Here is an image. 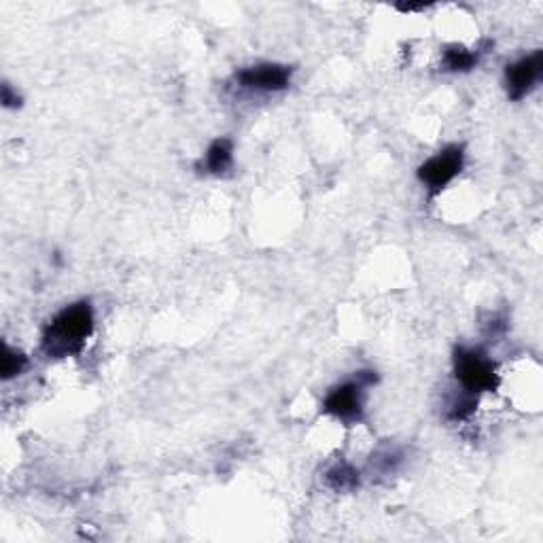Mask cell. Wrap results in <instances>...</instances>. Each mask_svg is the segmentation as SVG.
I'll return each instance as SVG.
<instances>
[{"instance_id": "9c48e42d", "label": "cell", "mask_w": 543, "mask_h": 543, "mask_svg": "<svg viewBox=\"0 0 543 543\" xmlns=\"http://www.w3.org/2000/svg\"><path fill=\"white\" fill-rule=\"evenodd\" d=\"M325 482L329 488H334L336 493H344V490H353L359 486V474L353 465L338 463L327 471Z\"/></svg>"}, {"instance_id": "5b68a950", "label": "cell", "mask_w": 543, "mask_h": 543, "mask_svg": "<svg viewBox=\"0 0 543 543\" xmlns=\"http://www.w3.org/2000/svg\"><path fill=\"white\" fill-rule=\"evenodd\" d=\"M236 81L244 90L283 92L291 83V68L285 64H259L240 70Z\"/></svg>"}, {"instance_id": "6da1fadb", "label": "cell", "mask_w": 543, "mask_h": 543, "mask_svg": "<svg viewBox=\"0 0 543 543\" xmlns=\"http://www.w3.org/2000/svg\"><path fill=\"white\" fill-rule=\"evenodd\" d=\"M94 331V310L90 302H77L56 314L43 334V350L47 357L62 359L81 353Z\"/></svg>"}, {"instance_id": "30bf717a", "label": "cell", "mask_w": 543, "mask_h": 543, "mask_svg": "<svg viewBox=\"0 0 543 543\" xmlns=\"http://www.w3.org/2000/svg\"><path fill=\"white\" fill-rule=\"evenodd\" d=\"M28 365V357L20 350L11 348L9 344L3 346V359H0V374H3V380H11L15 376H20Z\"/></svg>"}, {"instance_id": "ba28073f", "label": "cell", "mask_w": 543, "mask_h": 543, "mask_svg": "<svg viewBox=\"0 0 543 543\" xmlns=\"http://www.w3.org/2000/svg\"><path fill=\"white\" fill-rule=\"evenodd\" d=\"M478 64V51H469L461 45H450L444 49L442 66L448 73H467Z\"/></svg>"}, {"instance_id": "52a82bcc", "label": "cell", "mask_w": 543, "mask_h": 543, "mask_svg": "<svg viewBox=\"0 0 543 543\" xmlns=\"http://www.w3.org/2000/svg\"><path fill=\"white\" fill-rule=\"evenodd\" d=\"M232 162H234V143L230 138H219L208 147L202 166L208 174H223L225 170L232 168Z\"/></svg>"}, {"instance_id": "8992f818", "label": "cell", "mask_w": 543, "mask_h": 543, "mask_svg": "<svg viewBox=\"0 0 543 543\" xmlns=\"http://www.w3.org/2000/svg\"><path fill=\"white\" fill-rule=\"evenodd\" d=\"M543 73V54L541 51H535L533 56H527L518 60L516 64L507 66L505 70V85H507V94H510L512 100H522L527 96L535 83L539 81Z\"/></svg>"}, {"instance_id": "3957f363", "label": "cell", "mask_w": 543, "mask_h": 543, "mask_svg": "<svg viewBox=\"0 0 543 543\" xmlns=\"http://www.w3.org/2000/svg\"><path fill=\"white\" fill-rule=\"evenodd\" d=\"M378 380L374 372H359L355 380L344 382L331 391L323 401V412L336 416L344 423H357L363 416V389Z\"/></svg>"}, {"instance_id": "8fae6325", "label": "cell", "mask_w": 543, "mask_h": 543, "mask_svg": "<svg viewBox=\"0 0 543 543\" xmlns=\"http://www.w3.org/2000/svg\"><path fill=\"white\" fill-rule=\"evenodd\" d=\"M3 104H5L7 109H17V107H20V104H22V98L17 96V92L13 94V90H11V85H9V83L3 85Z\"/></svg>"}, {"instance_id": "7a4b0ae2", "label": "cell", "mask_w": 543, "mask_h": 543, "mask_svg": "<svg viewBox=\"0 0 543 543\" xmlns=\"http://www.w3.org/2000/svg\"><path fill=\"white\" fill-rule=\"evenodd\" d=\"M454 376L467 393H493L499 387L495 363L478 348H457L454 353Z\"/></svg>"}, {"instance_id": "277c9868", "label": "cell", "mask_w": 543, "mask_h": 543, "mask_svg": "<svg viewBox=\"0 0 543 543\" xmlns=\"http://www.w3.org/2000/svg\"><path fill=\"white\" fill-rule=\"evenodd\" d=\"M463 162H465L463 147H457V145L446 147L444 151H440L418 168V179L423 181L431 194L435 196L454 181V177L463 170Z\"/></svg>"}]
</instances>
